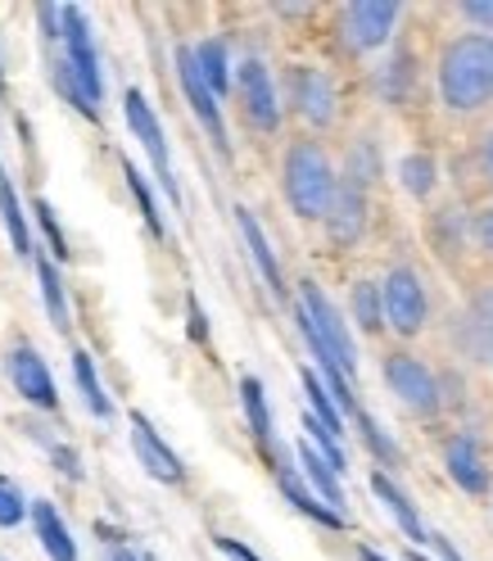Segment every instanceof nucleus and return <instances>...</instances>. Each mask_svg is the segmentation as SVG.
I'll return each mask as SVG.
<instances>
[{
	"mask_svg": "<svg viewBox=\"0 0 493 561\" xmlns=\"http://www.w3.org/2000/svg\"><path fill=\"white\" fill-rule=\"evenodd\" d=\"M467 344H471V354H475L480 363H489V367H493V331L467 327Z\"/></svg>",
	"mask_w": 493,
	"mask_h": 561,
	"instance_id": "obj_36",
	"label": "nucleus"
},
{
	"mask_svg": "<svg viewBox=\"0 0 493 561\" xmlns=\"http://www.w3.org/2000/svg\"><path fill=\"white\" fill-rule=\"evenodd\" d=\"M50 458L59 462V471H64L68 480H78V476H82V462H78V453H73V448H64V444H55V448H50Z\"/></svg>",
	"mask_w": 493,
	"mask_h": 561,
	"instance_id": "obj_37",
	"label": "nucleus"
},
{
	"mask_svg": "<svg viewBox=\"0 0 493 561\" xmlns=\"http://www.w3.org/2000/svg\"><path fill=\"white\" fill-rule=\"evenodd\" d=\"M475 236H480L484 250H493V208H489V214H480V218H475Z\"/></svg>",
	"mask_w": 493,
	"mask_h": 561,
	"instance_id": "obj_41",
	"label": "nucleus"
},
{
	"mask_svg": "<svg viewBox=\"0 0 493 561\" xmlns=\"http://www.w3.org/2000/svg\"><path fill=\"white\" fill-rule=\"evenodd\" d=\"M27 516V503H23V494L10 484V480H0V530H10V525H19Z\"/></svg>",
	"mask_w": 493,
	"mask_h": 561,
	"instance_id": "obj_33",
	"label": "nucleus"
},
{
	"mask_svg": "<svg viewBox=\"0 0 493 561\" xmlns=\"http://www.w3.org/2000/svg\"><path fill=\"white\" fill-rule=\"evenodd\" d=\"M236 222H240L244 244H250V259H254V267L263 272V280L272 286V295H286V276H280V263H276V254H272V244H267V236H263L259 218L250 214V208H236Z\"/></svg>",
	"mask_w": 493,
	"mask_h": 561,
	"instance_id": "obj_16",
	"label": "nucleus"
},
{
	"mask_svg": "<svg viewBox=\"0 0 493 561\" xmlns=\"http://www.w3.org/2000/svg\"><path fill=\"white\" fill-rule=\"evenodd\" d=\"M462 14H467L471 23H480V27H489V32H493V0H489V5H484V0H480V5L471 0V5H462Z\"/></svg>",
	"mask_w": 493,
	"mask_h": 561,
	"instance_id": "obj_40",
	"label": "nucleus"
},
{
	"mask_svg": "<svg viewBox=\"0 0 493 561\" xmlns=\"http://www.w3.org/2000/svg\"><path fill=\"white\" fill-rule=\"evenodd\" d=\"M110 561H140V557H136V552H127V548H118V552H114Z\"/></svg>",
	"mask_w": 493,
	"mask_h": 561,
	"instance_id": "obj_44",
	"label": "nucleus"
},
{
	"mask_svg": "<svg viewBox=\"0 0 493 561\" xmlns=\"http://www.w3.org/2000/svg\"><path fill=\"white\" fill-rule=\"evenodd\" d=\"M0 87H5V68H0Z\"/></svg>",
	"mask_w": 493,
	"mask_h": 561,
	"instance_id": "obj_46",
	"label": "nucleus"
},
{
	"mask_svg": "<svg viewBox=\"0 0 493 561\" xmlns=\"http://www.w3.org/2000/svg\"><path fill=\"white\" fill-rule=\"evenodd\" d=\"M354 322L363 331H380L385 327V304H380L376 280H358V286H354Z\"/></svg>",
	"mask_w": 493,
	"mask_h": 561,
	"instance_id": "obj_27",
	"label": "nucleus"
},
{
	"mask_svg": "<svg viewBox=\"0 0 493 561\" xmlns=\"http://www.w3.org/2000/svg\"><path fill=\"white\" fill-rule=\"evenodd\" d=\"M403 82H408V55H399V59L380 73V91L390 95V100H403Z\"/></svg>",
	"mask_w": 493,
	"mask_h": 561,
	"instance_id": "obj_34",
	"label": "nucleus"
},
{
	"mask_svg": "<svg viewBox=\"0 0 493 561\" xmlns=\"http://www.w3.org/2000/svg\"><path fill=\"white\" fill-rule=\"evenodd\" d=\"M59 42H64V64L73 73L78 91L87 95V104L95 110L100 95H104V82H100V59H95V46H91V27H87V14L78 5H64L59 14ZM100 114V110H95Z\"/></svg>",
	"mask_w": 493,
	"mask_h": 561,
	"instance_id": "obj_4",
	"label": "nucleus"
},
{
	"mask_svg": "<svg viewBox=\"0 0 493 561\" xmlns=\"http://www.w3.org/2000/svg\"><path fill=\"white\" fill-rule=\"evenodd\" d=\"M439 95L448 110H480L493 100V37L471 32V37H457L444 59H439Z\"/></svg>",
	"mask_w": 493,
	"mask_h": 561,
	"instance_id": "obj_1",
	"label": "nucleus"
},
{
	"mask_svg": "<svg viewBox=\"0 0 493 561\" xmlns=\"http://www.w3.org/2000/svg\"><path fill=\"white\" fill-rule=\"evenodd\" d=\"M299 467H303V476H308V484L322 494V503L335 512V516H344V494H340V476L331 471V462L317 453L308 439L299 444Z\"/></svg>",
	"mask_w": 493,
	"mask_h": 561,
	"instance_id": "obj_19",
	"label": "nucleus"
},
{
	"mask_svg": "<svg viewBox=\"0 0 493 561\" xmlns=\"http://www.w3.org/2000/svg\"><path fill=\"white\" fill-rule=\"evenodd\" d=\"M484 172H489V182H493V136H489V146H484Z\"/></svg>",
	"mask_w": 493,
	"mask_h": 561,
	"instance_id": "obj_43",
	"label": "nucleus"
},
{
	"mask_svg": "<svg viewBox=\"0 0 493 561\" xmlns=\"http://www.w3.org/2000/svg\"><path fill=\"white\" fill-rule=\"evenodd\" d=\"M403 191L408 195H431L435 191V163H431V154H412V159H403Z\"/></svg>",
	"mask_w": 493,
	"mask_h": 561,
	"instance_id": "obj_29",
	"label": "nucleus"
},
{
	"mask_svg": "<svg viewBox=\"0 0 493 561\" xmlns=\"http://www.w3.org/2000/svg\"><path fill=\"white\" fill-rule=\"evenodd\" d=\"M286 95H290V110L312 123V127H331L335 123V87L322 68H308V64H295L286 73Z\"/></svg>",
	"mask_w": 493,
	"mask_h": 561,
	"instance_id": "obj_8",
	"label": "nucleus"
},
{
	"mask_svg": "<svg viewBox=\"0 0 493 561\" xmlns=\"http://www.w3.org/2000/svg\"><path fill=\"white\" fill-rule=\"evenodd\" d=\"M431 543L439 548V557H444V561H462V552H457V548H452L448 539H431Z\"/></svg>",
	"mask_w": 493,
	"mask_h": 561,
	"instance_id": "obj_42",
	"label": "nucleus"
},
{
	"mask_svg": "<svg viewBox=\"0 0 493 561\" xmlns=\"http://www.w3.org/2000/svg\"><path fill=\"white\" fill-rule=\"evenodd\" d=\"M37 280H42V299L55 327H68V299H64V280L55 272V259H37Z\"/></svg>",
	"mask_w": 493,
	"mask_h": 561,
	"instance_id": "obj_25",
	"label": "nucleus"
},
{
	"mask_svg": "<svg viewBox=\"0 0 493 561\" xmlns=\"http://www.w3.org/2000/svg\"><path fill=\"white\" fill-rule=\"evenodd\" d=\"M303 394H308V408H312V416L322 421V426L340 439L344 435V421H340V408H335V399L326 394V385H322V376H312L308 367H303Z\"/></svg>",
	"mask_w": 493,
	"mask_h": 561,
	"instance_id": "obj_24",
	"label": "nucleus"
},
{
	"mask_svg": "<svg viewBox=\"0 0 493 561\" xmlns=\"http://www.w3.org/2000/svg\"><path fill=\"white\" fill-rule=\"evenodd\" d=\"M236 91L244 104V118H250L259 131H276L280 127V100L272 87V73L263 59H244L240 73H236Z\"/></svg>",
	"mask_w": 493,
	"mask_h": 561,
	"instance_id": "obj_11",
	"label": "nucleus"
},
{
	"mask_svg": "<svg viewBox=\"0 0 493 561\" xmlns=\"http://www.w3.org/2000/svg\"><path fill=\"white\" fill-rule=\"evenodd\" d=\"M380 304H385V322L399 335H416L426 327V286L412 267H394L380 286Z\"/></svg>",
	"mask_w": 493,
	"mask_h": 561,
	"instance_id": "obj_7",
	"label": "nucleus"
},
{
	"mask_svg": "<svg viewBox=\"0 0 493 561\" xmlns=\"http://www.w3.org/2000/svg\"><path fill=\"white\" fill-rule=\"evenodd\" d=\"M299 331L312 348V358L322 363V371H340L344 380H354L358 371V344L348 335L340 308L322 295L317 280H303L299 286Z\"/></svg>",
	"mask_w": 493,
	"mask_h": 561,
	"instance_id": "obj_2",
	"label": "nucleus"
},
{
	"mask_svg": "<svg viewBox=\"0 0 493 561\" xmlns=\"http://www.w3.org/2000/svg\"><path fill=\"white\" fill-rule=\"evenodd\" d=\"M195 68H199V78H204V87L214 91V100H222L227 91H231V59H227V42H199L195 50Z\"/></svg>",
	"mask_w": 493,
	"mask_h": 561,
	"instance_id": "obj_20",
	"label": "nucleus"
},
{
	"mask_svg": "<svg viewBox=\"0 0 493 561\" xmlns=\"http://www.w3.org/2000/svg\"><path fill=\"white\" fill-rule=\"evenodd\" d=\"M399 14L403 10L394 5V0H358V5H344L340 10V42L348 50H358V55L376 50V46L390 42Z\"/></svg>",
	"mask_w": 493,
	"mask_h": 561,
	"instance_id": "obj_5",
	"label": "nucleus"
},
{
	"mask_svg": "<svg viewBox=\"0 0 493 561\" xmlns=\"http://www.w3.org/2000/svg\"><path fill=\"white\" fill-rule=\"evenodd\" d=\"M385 380H390V390L421 416H431L439 408V380L431 376L426 363H416L412 354H390L385 358Z\"/></svg>",
	"mask_w": 493,
	"mask_h": 561,
	"instance_id": "obj_10",
	"label": "nucleus"
},
{
	"mask_svg": "<svg viewBox=\"0 0 493 561\" xmlns=\"http://www.w3.org/2000/svg\"><path fill=\"white\" fill-rule=\"evenodd\" d=\"M123 178H127V186H131V195H136V204H140V214H146V227H150L154 236H163V218H159V204H154V191L146 186V178H140L131 163H123Z\"/></svg>",
	"mask_w": 493,
	"mask_h": 561,
	"instance_id": "obj_30",
	"label": "nucleus"
},
{
	"mask_svg": "<svg viewBox=\"0 0 493 561\" xmlns=\"http://www.w3.org/2000/svg\"><path fill=\"white\" fill-rule=\"evenodd\" d=\"M303 431H308L312 448H317V453H322V458L331 462V471L340 476V471L348 467V458H344V448H340V439H335V435H331V431H326V426H322V421H317L312 412H303Z\"/></svg>",
	"mask_w": 493,
	"mask_h": 561,
	"instance_id": "obj_28",
	"label": "nucleus"
},
{
	"mask_svg": "<svg viewBox=\"0 0 493 561\" xmlns=\"http://www.w3.org/2000/svg\"><path fill=\"white\" fill-rule=\"evenodd\" d=\"M0 222H5V231H10V244H14V254H32L27 218H23V208H19V195H14V182H10L5 163H0Z\"/></svg>",
	"mask_w": 493,
	"mask_h": 561,
	"instance_id": "obj_22",
	"label": "nucleus"
},
{
	"mask_svg": "<svg viewBox=\"0 0 493 561\" xmlns=\"http://www.w3.org/2000/svg\"><path fill=\"white\" fill-rule=\"evenodd\" d=\"M214 543H218V552H222V557H231V561H263V557H254L250 548L236 543V539H227V535H218Z\"/></svg>",
	"mask_w": 493,
	"mask_h": 561,
	"instance_id": "obj_38",
	"label": "nucleus"
},
{
	"mask_svg": "<svg viewBox=\"0 0 493 561\" xmlns=\"http://www.w3.org/2000/svg\"><path fill=\"white\" fill-rule=\"evenodd\" d=\"M322 222H326V231H331L335 244H354L363 236V227H367V191L354 186V182H340Z\"/></svg>",
	"mask_w": 493,
	"mask_h": 561,
	"instance_id": "obj_14",
	"label": "nucleus"
},
{
	"mask_svg": "<svg viewBox=\"0 0 493 561\" xmlns=\"http://www.w3.org/2000/svg\"><path fill=\"white\" fill-rule=\"evenodd\" d=\"M280 186H286V199H290L295 214L317 222V218H326L340 178H335V168L317 140H295L286 150V163H280Z\"/></svg>",
	"mask_w": 493,
	"mask_h": 561,
	"instance_id": "obj_3",
	"label": "nucleus"
},
{
	"mask_svg": "<svg viewBox=\"0 0 493 561\" xmlns=\"http://www.w3.org/2000/svg\"><path fill=\"white\" fill-rule=\"evenodd\" d=\"M186 318H191V340H208V322H204V308H199V299H191L186 304Z\"/></svg>",
	"mask_w": 493,
	"mask_h": 561,
	"instance_id": "obj_39",
	"label": "nucleus"
},
{
	"mask_svg": "<svg viewBox=\"0 0 493 561\" xmlns=\"http://www.w3.org/2000/svg\"><path fill=\"white\" fill-rule=\"evenodd\" d=\"M32 214H37V222H42V231H46L50 254H55V259H68V240H64V231H59V222H55V208H50L46 199H37V204H32Z\"/></svg>",
	"mask_w": 493,
	"mask_h": 561,
	"instance_id": "obj_32",
	"label": "nucleus"
},
{
	"mask_svg": "<svg viewBox=\"0 0 493 561\" xmlns=\"http://www.w3.org/2000/svg\"><path fill=\"white\" fill-rule=\"evenodd\" d=\"M412 561H426V557H416V552H412Z\"/></svg>",
	"mask_w": 493,
	"mask_h": 561,
	"instance_id": "obj_47",
	"label": "nucleus"
},
{
	"mask_svg": "<svg viewBox=\"0 0 493 561\" xmlns=\"http://www.w3.org/2000/svg\"><path fill=\"white\" fill-rule=\"evenodd\" d=\"M32 525H37V539L50 552V561H78V543L68 535V525L59 520L55 503H32Z\"/></svg>",
	"mask_w": 493,
	"mask_h": 561,
	"instance_id": "obj_18",
	"label": "nucleus"
},
{
	"mask_svg": "<svg viewBox=\"0 0 493 561\" xmlns=\"http://www.w3.org/2000/svg\"><path fill=\"white\" fill-rule=\"evenodd\" d=\"M267 462L276 467V484H280V494H286V499H290V503H295L303 516H312L317 525H331V530H340L344 516H335V512H331L322 499L312 494V489H303V484H299L295 467H290V462H280V448H272V453H267Z\"/></svg>",
	"mask_w": 493,
	"mask_h": 561,
	"instance_id": "obj_15",
	"label": "nucleus"
},
{
	"mask_svg": "<svg viewBox=\"0 0 493 561\" xmlns=\"http://www.w3.org/2000/svg\"><path fill=\"white\" fill-rule=\"evenodd\" d=\"M467 327L493 331V286H489L484 295H475V304H471V318H467Z\"/></svg>",
	"mask_w": 493,
	"mask_h": 561,
	"instance_id": "obj_35",
	"label": "nucleus"
},
{
	"mask_svg": "<svg viewBox=\"0 0 493 561\" xmlns=\"http://www.w3.org/2000/svg\"><path fill=\"white\" fill-rule=\"evenodd\" d=\"M123 114H127V127H131V136L146 146V154H150V163H154V178H159V186H163V195L177 204L182 199V191H177V178H172V159H168V140H163V127H159V118H154V110H150V100L140 95V91H127L123 95Z\"/></svg>",
	"mask_w": 493,
	"mask_h": 561,
	"instance_id": "obj_6",
	"label": "nucleus"
},
{
	"mask_svg": "<svg viewBox=\"0 0 493 561\" xmlns=\"http://www.w3.org/2000/svg\"><path fill=\"white\" fill-rule=\"evenodd\" d=\"M131 444H136V458H140V467H146L154 480H163V484H182V462H177V453H172L163 439H159V431L150 426V416L146 412H131Z\"/></svg>",
	"mask_w": 493,
	"mask_h": 561,
	"instance_id": "obj_13",
	"label": "nucleus"
},
{
	"mask_svg": "<svg viewBox=\"0 0 493 561\" xmlns=\"http://www.w3.org/2000/svg\"><path fill=\"white\" fill-rule=\"evenodd\" d=\"M73 376H78V390H82V399H87V408L95 412V416H110L114 408H110V399H104V390H100V376H95V363H91V354H73Z\"/></svg>",
	"mask_w": 493,
	"mask_h": 561,
	"instance_id": "obj_26",
	"label": "nucleus"
},
{
	"mask_svg": "<svg viewBox=\"0 0 493 561\" xmlns=\"http://www.w3.org/2000/svg\"><path fill=\"white\" fill-rule=\"evenodd\" d=\"M177 82H182V91H186V104L195 110L199 127L208 131V140H214L218 154L227 159V154H231V140H227V123H222V104L214 100V91L204 87V78H199V68H195L191 46H177Z\"/></svg>",
	"mask_w": 493,
	"mask_h": 561,
	"instance_id": "obj_9",
	"label": "nucleus"
},
{
	"mask_svg": "<svg viewBox=\"0 0 493 561\" xmlns=\"http://www.w3.org/2000/svg\"><path fill=\"white\" fill-rule=\"evenodd\" d=\"M358 557H363V561H385V557H380V552H371V548H358Z\"/></svg>",
	"mask_w": 493,
	"mask_h": 561,
	"instance_id": "obj_45",
	"label": "nucleus"
},
{
	"mask_svg": "<svg viewBox=\"0 0 493 561\" xmlns=\"http://www.w3.org/2000/svg\"><path fill=\"white\" fill-rule=\"evenodd\" d=\"M240 403H244V416H250V431H254L259 448L272 453L276 448V439H272V412H267V399H263V385L254 376L240 380Z\"/></svg>",
	"mask_w": 493,
	"mask_h": 561,
	"instance_id": "obj_23",
	"label": "nucleus"
},
{
	"mask_svg": "<svg viewBox=\"0 0 493 561\" xmlns=\"http://www.w3.org/2000/svg\"><path fill=\"white\" fill-rule=\"evenodd\" d=\"M448 476L462 484L467 494H484V489H489V471H484V462H480V453H475L471 439H452L448 444Z\"/></svg>",
	"mask_w": 493,
	"mask_h": 561,
	"instance_id": "obj_21",
	"label": "nucleus"
},
{
	"mask_svg": "<svg viewBox=\"0 0 493 561\" xmlns=\"http://www.w3.org/2000/svg\"><path fill=\"white\" fill-rule=\"evenodd\" d=\"M371 489H376V499L390 507V516L399 520V530L408 535V539H416V543H431V535H426V525H421V516H416V507L408 503V494L403 489L385 476V471H371Z\"/></svg>",
	"mask_w": 493,
	"mask_h": 561,
	"instance_id": "obj_17",
	"label": "nucleus"
},
{
	"mask_svg": "<svg viewBox=\"0 0 493 561\" xmlns=\"http://www.w3.org/2000/svg\"><path fill=\"white\" fill-rule=\"evenodd\" d=\"M354 416H358V431H363V439H367V448L376 453V458H380L385 467H394V462H399V448H394V439H390V435H385V431L376 426V421H371V416H367L363 408H358Z\"/></svg>",
	"mask_w": 493,
	"mask_h": 561,
	"instance_id": "obj_31",
	"label": "nucleus"
},
{
	"mask_svg": "<svg viewBox=\"0 0 493 561\" xmlns=\"http://www.w3.org/2000/svg\"><path fill=\"white\" fill-rule=\"evenodd\" d=\"M10 380H14V390H19L32 408H46V412L59 408L55 376H50V367L42 363V354H37L32 344H14V354H10Z\"/></svg>",
	"mask_w": 493,
	"mask_h": 561,
	"instance_id": "obj_12",
	"label": "nucleus"
}]
</instances>
